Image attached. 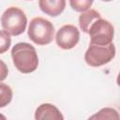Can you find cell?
Instances as JSON below:
<instances>
[{
  "instance_id": "3957f363",
  "label": "cell",
  "mask_w": 120,
  "mask_h": 120,
  "mask_svg": "<svg viewBox=\"0 0 120 120\" xmlns=\"http://www.w3.org/2000/svg\"><path fill=\"white\" fill-rule=\"evenodd\" d=\"M54 26L53 24L42 18L36 17L32 19L28 26L29 38L38 45H47L53 39Z\"/></svg>"
},
{
  "instance_id": "9c48e42d",
  "label": "cell",
  "mask_w": 120,
  "mask_h": 120,
  "mask_svg": "<svg viewBox=\"0 0 120 120\" xmlns=\"http://www.w3.org/2000/svg\"><path fill=\"white\" fill-rule=\"evenodd\" d=\"M100 18H101V15L99 14V12H98L95 9H89L85 12H82L79 17L80 28L82 30V32L88 34L91 25L98 19H100Z\"/></svg>"
},
{
  "instance_id": "52a82bcc",
  "label": "cell",
  "mask_w": 120,
  "mask_h": 120,
  "mask_svg": "<svg viewBox=\"0 0 120 120\" xmlns=\"http://www.w3.org/2000/svg\"><path fill=\"white\" fill-rule=\"evenodd\" d=\"M35 120H64V116L54 105L43 103L36 109Z\"/></svg>"
},
{
  "instance_id": "8fae6325",
  "label": "cell",
  "mask_w": 120,
  "mask_h": 120,
  "mask_svg": "<svg viewBox=\"0 0 120 120\" xmlns=\"http://www.w3.org/2000/svg\"><path fill=\"white\" fill-rule=\"evenodd\" d=\"M0 94H1L0 107L3 108L11 101V99H12V90L8 85L5 84L4 82H1V84H0Z\"/></svg>"
},
{
  "instance_id": "4fadbf2b",
  "label": "cell",
  "mask_w": 120,
  "mask_h": 120,
  "mask_svg": "<svg viewBox=\"0 0 120 120\" xmlns=\"http://www.w3.org/2000/svg\"><path fill=\"white\" fill-rule=\"evenodd\" d=\"M0 39H1V44H0V53H4L10 46L11 39L9 37V34L7 33L5 30H1L0 32Z\"/></svg>"
},
{
  "instance_id": "ba28073f",
  "label": "cell",
  "mask_w": 120,
  "mask_h": 120,
  "mask_svg": "<svg viewBox=\"0 0 120 120\" xmlns=\"http://www.w3.org/2000/svg\"><path fill=\"white\" fill-rule=\"evenodd\" d=\"M38 6L42 12L51 16L56 17L60 15L66 7L65 0H40L38 1Z\"/></svg>"
},
{
  "instance_id": "6da1fadb",
  "label": "cell",
  "mask_w": 120,
  "mask_h": 120,
  "mask_svg": "<svg viewBox=\"0 0 120 120\" xmlns=\"http://www.w3.org/2000/svg\"><path fill=\"white\" fill-rule=\"evenodd\" d=\"M11 57L15 68L22 73H31L38 66V56L34 46L27 42H19L11 49Z\"/></svg>"
},
{
  "instance_id": "30bf717a",
  "label": "cell",
  "mask_w": 120,
  "mask_h": 120,
  "mask_svg": "<svg viewBox=\"0 0 120 120\" xmlns=\"http://www.w3.org/2000/svg\"><path fill=\"white\" fill-rule=\"evenodd\" d=\"M87 120H120V114L115 109L105 107L90 116Z\"/></svg>"
},
{
  "instance_id": "5bb4252c",
  "label": "cell",
  "mask_w": 120,
  "mask_h": 120,
  "mask_svg": "<svg viewBox=\"0 0 120 120\" xmlns=\"http://www.w3.org/2000/svg\"><path fill=\"white\" fill-rule=\"evenodd\" d=\"M116 82H117L118 86H120V72L118 73V76H117V79H116Z\"/></svg>"
},
{
  "instance_id": "9a60e30c",
  "label": "cell",
  "mask_w": 120,
  "mask_h": 120,
  "mask_svg": "<svg viewBox=\"0 0 120 120\" xmlns=\"http://www.w3.org/2000/svg\"><path fill=\"white\" fill-rule=\"evenodd\" d=\"M2 120H4V116L3 115H2Z\"/></svg>"
},
{
  "instance_id": "7a4b0ae2",
  "label": "cell",
  "mask_w": 120,
  "mask_h": 120,
  "mask_svg": "<svg viewBox=\"0 0 120 120\" xmlns=\"http://www.w3.org/2000/svg\"><path fill=\"white\" fill-rule=\"evenodd\" d=\"M27 17L25 13L17 7L8 8L1 16V25L3 30L11 36L22 34L26 28Z\"/></svg>"
},
{
  "instance_id": "277c9868",
  "label": "cell",
  "mask_w": 120,
  "mask_h": 120,
  "mask_svg": "<svg viewBox=\"0 0 120 120\" xmlns=\"http://www.w3.org/2000/svg\"><path fill=\"white\" fill-rule=\"evenodd\" d=\"M88 34L91 45L108 46L112 42L114 28L109 21L100 18L91 25Z\"/></svg>"
},
{
  "instance_id": "7c38bea8",
  "label": "cell",
  "mask_w": 120,
  "mask_h": 120,
  "mask_svg": "<svg viewBox=\"0 0 120 120\" xmlns=\"http://www.w3.org/2000/svg\"><path fill=\"white\" fill-rule=\"evenodd\" d=\"M71 8L79 12H84L89 10V8L92 6L93 1L91 0H71L69 1Z\"/></svg>"
},
{
  "instance_id": "5b68a950",
  "label": "cell",
  "mask_w": 120,
  "mask_h": 120,
  "mask_svg": "<svg viewBox=\"0 0 120 120\" xmlns=\"http://www.w3.org/2000/svg\"><path fill=\"white\" fill-rule=\"evenodd\" d=\"M115 56V47L112 43L108 46L91 45L84 53V60L90 67L98 68L108 64Z\"/></svg>"
},
{
  "instance_id": "8992f818",
  "label": "cell",
  "mask_w": 120,
  "mask_h": 120,
  "mask_svg": "<svg viewBox=\"0 0 120 120\" xmlns=\"http://www.w3.org/2000/svg\"><path fill=\"white\" fill-rule=\"evenodd\" d=\"M80 40V31L73 24H65L59 28L55 36V41L58 47L63 50L74 48Z\"/></svg>"
}]
</instances>
